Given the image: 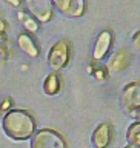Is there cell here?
Here are the masks:
<instances>
[{
  "instance_id": "1",
  "label": "cell",
  "mask_w": 140,
  "mask_h": 148,
  "mask_svg": "<svg viewBox=\"0 0 140 148\" xmlns=\"http://www.w3.org/2000/svg\"><path fill=\"white\" fill-rule=\"evenodd\" d=\"M2 130L9 139L28 140L36 133V119L28 110H8L2 117Z\"/></svg>"
},
{
  "instance_id": "2",
  "label": "cell",
  "mask_w": 140,
  "mask_h": 148,
  "mask_svg": "<svg viewBox=\"0 0 140 148\" xmlns=\"http://www.w3.org/2000/svg\"><path fill=\"white\" fill-rule=\"evenodd\" d=\"M120 108L128 117L140 120V80L129 82L120 92Z\"/></svg>"
},
{
  "instance_id": "3",
  "label": "cell",
  "mask_w": 140,
  "mask_h": 148,
  "mask_svg": "<svg viewBox=\"0 0 140 148\" xmlns=\"http://www.w3.org/2000/svg\"><path fill=\"white\" fill-rule=\"evenodd\" d=\"M71 60V43L66 39H60L49 48L48 65L53 73H57L65 66H68Z\"/></svg>"
},
{
  "instance_id": "4",
  "label": "cell",
  "mask_w": 140,
  "mask_h": 148,
  "mask_svg": "<svg viewBox=\"0 0 140 148\" xmlns=\"http://www.w3.org/2000/svg\"><path fill=\"white\" fill-rule=\"evenodd\" d=\"M31 148H68V142L55 130L42 128L31 137Z\"/></svg>"
},
{
  "instance_id": "5",
  "label": "cell",
  "mask_w": 140,
  "mask_h": 148,
  "mask_svg": "<svg viewBox=\"0 0 140 148\" xmlns=\"http://www.w3.org/2000/svg\"><path fill=\"white\" fill-rule=\"evenodd\" d=\"M26 8L37 22L48 23L54 16V5L53 0H25Z\"/></svg>"
},
{
  "instance_id": "6",
  "label": "cell",
  "mask_w": 140,
  "mask_h": 148,
  "mask_svg": "<svg viewBox=\"0 0 140 148\" xmlns=\"http://www.w3.org/2000/svg\"><path fill=\"white\" fill-rule=\"evenodd\" d=\"M54 8L66 17H82L86 11V0H53Z\"/></svg>"
},
{
  "instance_id": "7",
  "label": "cell",
  "mask_w": 140,
  "mask_h": 148,
  "mask_svg": "<svg viewBox=\"0 0 140 148\" xmlns=\"http://www.w3.org/2000/svg\"><path fill=\"white\" fill-rule=\"evenodd\" d=\"M131 63V53L126 48H119L109 56L108 62H106V71L111 74L122 73L123 69H126Z\"/></svg>"
},
{
  "instance_id": "8",
  "label": "cell",
  "mask_w": 140,
  "mask_h": 148,
  "mask_svg": "<svg viewBox=\"0 0 140 148\" xmlns=\"http://www.w3.org/2000/svg\"><path fill=\"white\" fill-rule=\"evenodd\" d=\"M114 128L109 122H102L97 125V128L92 131L91 143L94 148H108L113 142Z\"/></svg>"
},
{
  "instance_id": "9",
  "label": "cell",
  "mask_w": 140,
  "mask_h": 148,
  "mask_svg": "<svg viewBox=\"0 0 140 148\" xmlns=\"http://www.w3.org/2000/svg\"><path fill=\"white\" fill-rule=\"evenodd\" d=\"M111 45H113V34L111 31L105 29L97 36V40L94 43V49H92V59L94 60H102L105 56L109 53Z\"/></svg>"
},
{
  "instance_id": "10",
  "label": "cell",
  "mask_w": 140,
  "mask_h": 148,
  "mask_svg": "<svg viewBox=\"0 0 140 148\" xmlns=\"http://www.w3.org/2000/svg\"><path fill=\"white\" fill-rule=\"evenodd\" d=\"M17 43H18V48H20L26 56H29V57H37V56L40 54L39 46H37L34 39L31 37V34H28V32H22V34H18Z\"/></svg>"
},
{
  "instance_id": "11",
  "label": "cell",
  "mask_w": 140,
  "mask_h": 148,
  "mask_svg": "<svg viewBox=\"0 0 140 148\" xmlns=\"http://www.w3.org/2000/svg\"><path fill=\"white\" fill-rule=\"evenodd\" d=\"M62 90V80H60L57 73H51L43 80V91L46 96H55Z\"/></svg>"
},
{
  "instance_id": "12",
  "label": "cell",
  "mask_w": 140,
  "mask_h": 148,
  "mask_svg": "<svg viewBox=\"0 0 140 148\" xmlns=\"http://www.w3.org/2000/svg\"><path fill=\"white\" fill-rule=\"evenodd\" d=\"M126 142L129 145L136 147V148H140V120H134V122L128 127Z\"/></svg>"
},
{
  "instance_id": "13",
  "label": "cell",
  "mask_w": 140,
  "mask_h": 148,
  "mask_svg": "<svg viewBox=\"0 0 140 148\" xmlns=\"http://www.w3.org/2000/svg\"><path fill=\"white\" fill-rule=\"evenodd\" d=\"M20 18H22L23 26H25L26 31H29V32H37L39 31V22L34 20L29 14H23V16H20Z\"/></svg>"
},
{
  "instance_id": "14",
  "label": "cell",
  "mask_w": 140,
  "mask_h": 148,
  "mask_svg": "<svg viewBox=\"0 0 140 148\" xmlns=\"http://www.w3.org/2000/svg\"><path fill=\"white\" fill-rule=\"evenodd\" d=\"M132 46L136 49H140V29H137L132 36Z\"/></svg>"
},
{
  "instance_id": "15",
  "label": "cell",
  "mask_w": 140,
  "mask_h": 148,
  "mask_svg": "<svg viewBox=\"0 0 140 148\" xmlns=\"http://www.w3.org/2000/svg\"><path fill=\"white\" fill-rule=\"evenodd\" d=\"M94 77L99 79V80H103V79H106V71L105 69H97L94 73Z\"/></svg>"
},
{
  "instance_id": "16",
  "label": "cell",
  "mask_w": 140,
  "mask_h": 148,
  "mask_svg": "<svg viewBox=\"0 0 140 148\" xmlns=\"http://www.w3.org/2000/svg\"><path fill=\"white\" fill-rule=\"evenodd\" d=\"M9 105H11V100H5L3 103H2V110H3V111H5V110L8 111V108H9Z\"/></svg>"
},
{
  "instance_id": "17",
  "label": "cell",
  "mask_w": 140,
  "mask_h": 148,
  "mask_svg": "<svg viewBox=\"0 0 140 148\" xmlns=\"http://www.w3.org/2000/svg\"><path fill=\"white\" fill-rule=\"evenodd\" d=\"M123 148H136V147H132V145H129V143H126V145H125Z\"/></svg>"
}]
</instances>
